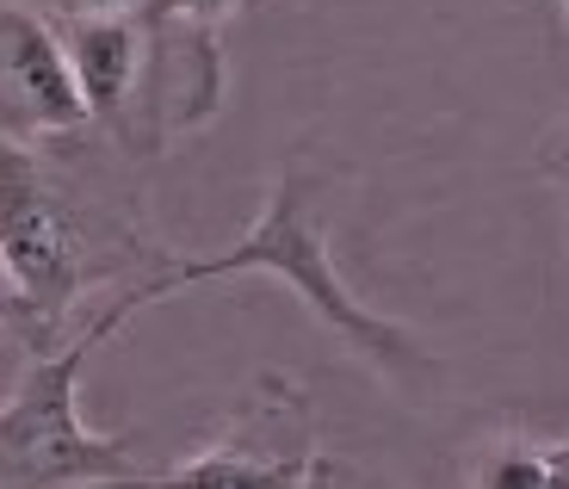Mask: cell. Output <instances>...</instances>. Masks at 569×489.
<instances>
[{"mask_svg": "<svg viewBox=\"0 0 569 489\" xmlns=\"http://www.w3.org/2000/svg\"><path fill=\"white\" fill-rule=\"evenodd\" d=\"M236 273H272L279 286L298 291V303L322 322L347 353H359L366 366L390 378L402 390H421L433 385L440 360L415 341L402 322L378 317L341 273H335V255H328V223H322V199H316V173L284 161L279 180H272L267 204H260V223L229 242L223 255H192V260H161L156 279H142L130 291V303H156L168 291H186V286H204V279H236Z\"/></svg>", "mask_w": 569, "mask_h": 489, "instance_id": "1", "label": "cell"}, {"mask_svg": "<svg viewBox=\"0 0 569 489\" xmlns=\"http://www.w3.org/2000/svg\"><path fill=\"white\" fill-rule=\"evenodd\" d=\"M137 303L112 298L100 317L87 322L69 347H43L0 403V489H74V483H156L149 471L130 465L124 433H93L81 421V372L87 353L106 347Z\"/></svg>", "mask_w": 569, "mask_h": 489, "instance_id": "2", "label": "cell"}, {"mask_svg": "<svg viewBox=\"0 0 569 489\" xmlns=\"http://www.w3.org/2000/svg\"><path fill=\"white\" fill-rule=\"evenodd\" d=\"M0 267L13 286V317L57 329L62 310L87 291L93 255L69 187L43 168L26 137L0 130Z\"/></svg>", "mask_w": 569, "mask_h": 489, "instance_id": "3", "label": "cell"}, {"mask_svg": "<svg viewBox=\"0 0 569 489\" xmlns=\"http://www.w3.org/2000/svg\"><path fill=\"white\" fill-rule=\"evenodd\" d=\"M156 483H199V489H310V483H347V471L322 459L316 416L298 378L267 372L242 397L236 421L199 447L186 465L161 471Z\"/></svg>", "mask_w": 569, "mask_h": 489, "instance_id": "4", "label": "cell"}, {"mask_svg": "<svg viewBox=\"0 0 569 489\" xmlns=\"http://www.w3.org/2000/svg\"><path fill=\"white\" fill-rule=\"evenodd\" d=\"M87 124V100L74 81L69 43L38 13L0 0V130L7 137H74Z\"/></svg>", "mask_w": 569, "mask_h": 489, "instance_id": "5", "label": "cell"}, {"mask_svg": "<svg viewBox=\"0 0 569 489\" xmlns=\"http://www.w3.org/2000/svg\"><path fill=\"white\" fill-rule=\"evenodd\" d=\"M62 43H69V62H74V81H81L87 118L124 130V118L137 112V93L149 87V57H156L142 7L69 19Z\"/></svg>", "mask_w": 569, "mask_h": 489, "instance_id": "6", "label": "cell"}, {"mask_svg": "<svg viewBox=\"0 0 569 489\" xmlns=\"http://www.w3.org/2000/svg\"><path fill=\"white\" fill-rule=\"evenodd\" d=\"M483 489H569V440H501L489 459L470 471Z\"/></svg>", "mask_w": 569, "mask_h": 489, "instance_id": "7", "label": "cell"}, {"mask_svg": "<svg viewBox=\"0 0 569 489\" xmlns=\"http://www.w3.org/2000/svg\"><path fill=\"white\" fill-rule=\"evenodd\" d=\"M149 13H161V19H180V26H204V31H217L242 0H142Z\"/></svg>", "mask_w": 569, "mask_h": 489, "instance_id": "8", "label": "cell"}, {"mask_svg": "<svg viewBox=\"0 0 569 489\" xmlns=\"http://www.w3.org/2000/svg\"><path fill=\"white\" fill-rule=\"evenodd\" d=\"M539 161H545V173H557V180L569 187V124H563V130H551V143L539 149Z\"/></svg>", "mask_w": 569, "mask_h": 489, "instance_id": "9", "label": "cell"}, {"mask_svg": "<svg viewBox=\"0 0 569 489\" xmlns=\"http://www.w3.org/2000/svg\"><path fill=\"white\" fill-rule=\"evenodd\" d=\"M62 19H81V13H124V7H142V0H50Z\"/></svg>", "mask_w": 569, "mask_h": 489, "instance_id": "10", "label": "cell"}, {"mask_svg": "<svg viewBox=\"0 0 569 489\" xmlns=\"http://www.w3.org/2000/svg\"><path fill=\"white\" fill-rule=\"evenodd\" d=\"M563 13H569V0H563Z\"/></svg>", "mask_w": 569, "mask_h": 489, "instance_id": "11", "label": "cell"}]
</instances>
